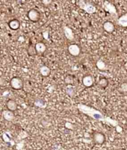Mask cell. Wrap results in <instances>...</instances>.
I'll list each match as a JSON object with an SVG mask.
<instances>
[{
  "instance_id": "cell-15",
  "label": "cell",
  "mask_w": 127,
  "mask_h": 150,
  "mask_svg": "<svg viewBox=\"0 0 127 150\" xmlns=\"http://www.w3.org/2000/svg\"><path fill=\"white\" fill-rule=\"evenodd\" d=\"M8 26L11 29L15 31V30H17L19 28L20 26H21V23H20V22L18 20L14 19L11 20L9 22Z\"/></svg>"
},
{
  "instance_id": "cell-7",
  "label": "cell",
  "mask_w": 127,
  "mask_h": 150,
  "mask_svg": "<svg viewBox=\"0 0 127 150\" xmlns=\"http://www.w3.org/2000/svg\"><path fill=\"white\" fill-rule=\"evenodd\" d=\"M2 117L7 122H12L14 120L15 118L14 113L13 111H11L10 110H4L2 112Z\"/></svg>"
},
{
  "instance_id": "cell-1",
  "label": "cell",
  "mask_w": 127,
  "mask_h": 150,
  "mask_svg": "<svg viewBox=\"0 0 127 150\" xmlns=\"http://www.w3.org/2000/svg\"><path fill=\"white\" fill-rule=\"evenodd\" d=\"M77 108L78 109V110L80 112L89 116L90 117L92 118L93 119L96 120L98 121L104 122L105 123L112 125L113 127H115L119 125V122L116 120L112 119L109 117H105L102 114V112L97 110L96 109L90 107V106H88L87 105L83 104H80L77 106Z\"/></svg>"
},
{
  "instance_id": "cell-12",
  "label": "cell",
  "mask_w": 127,
  "mask_h": 150,
  "mask_svg": "<svg viewBox=\"0 0 127 150\" xmlns=\"http://www.w3.org/2000/svg\"><path fill=\"white\" fill-rule=\"evenodd\" d=\"M6 104L7 109L10 110V111H13V112L17 111V104L14 100H12V99L7 100Z\"/></svg>"
},
{
  "instance_id": "cell-9",
  "label": "cell",
  "mask_w": 127,
  "mask_h": 150,
  "mask_svg": "<svg viewBox=\"0 0 127 150\" xmlns=\"http://www.w3.org/2000/svg\"><path fill=\"white\" fill-rule=\"evenodd\" d=\"M104 9L110 14H117V9L114 4L110 2L105 1L104 4Z\"/></svg>"
},
{
  "instance_id": "cell-2",
  "label": "cell",
  "mask_w": 127,
  "mask_h": 150,
  "mask_svg": "<svg viewBox=\"0 0 127 150\" xmlns=\"http://www.w3.org/2000/svg\"><path fill=\"white\" fill-rule=\"evenodd\" d=\"M78 6L80 8L84 10L85 12H86L88 14H90L95 13V11H96L95 6L91 2L85 1V0H79Z\"/></svg>"
},
{
  "instance_id": "cell-22",
  "label": "cell",
  "mask_w": 127,
  "mask_h": 150,
  "mask_svg": "<svg viewBox=\"0 0 127 150\" xmlns=\"http://www.w3.org/2000/svg\"><path fill=\"white\" fill-rule=\"evenodd\" d=\"M120 90L122 92H127V82H124L121 84Z\"/></svg>"
},
{
  "instance_id": "cell-10",
  "label": "cell",
  "mask_w": 127,
  "mask_h": 150,
  "mask_svg": "<svg viewBox=\"0 0 127 150\" xmlns=\"http://www.w3.org/2000/svg\"><path fill=\"white\" fill-rule=\"evenodd\" d=\"M103 29L107 33H112L115 30V26L110 21H106L103 24Z\"/></svg>"
},
{
  "instance_id": "cell-6",
  "label": "cell",
  "mask_w": 127,
  "mask_h": 150,
  "mask_svg": "<svg viewBox=\"0 0 127 150\" xmlns=\"http://www.w3.org/2000/svg\"><path fill=\"white\" fill-rule=\"evenodd\" d=\"M93 140L96 144L102 145L105 142V137L101 132H95L93 135Z\"/></svg>"
},
{
  "instance_id": "cell-20",
  "label": "cell",
  "mask_w": 127,
  "mask_h": 150,
  "mask_svg": "<svg viewBox=\"0 0 127 150\" xmlns=\"http://www.w3.org/2000/svg\"><path fill=\"white\" fill-rule=\"evenodd\" d=\"M96 67L99 70L104 71L106 68V64L102 60H99L96 62Z\"/></svg>"
},
{
  "instance_id": "cell-5",
  "label": "cell",
  "mask_w": 127,
  "mask_h": 150,
  "mask_svg": "<svg viewBox=\"0 0 127 150\" xmlns=\"http://www.w3.org/2000/svg\"><path fill=\"white\" fill-rule=\"evenodd\" d=\"M69 53L73 57H78L81 53V48L77 44H71L68 47Z\"/></svg>"
},
{
  "instance_id": "cell-21",
  "label": "cell",
  "mask_w": 127,
  "mask_h": 150,
  "mask_svg": "<svg viewBox=\"0 0 127 150\" xmlns=\"http://www.w3.org/2000/svg\"><path fill=\"white\" fill-rule=\"evenodd\" d=\"M27 53H28L29 55L30 56H34L38 54L36 49V47L33 45L29 46V47L27 49Z\"/></svg>"
},
{
  "instance_id": "cell-13",
  "label": "cell",
  "mask_w": 127,
  "mask_h": 150,
  "mask_svg": "<svg viewBox=\"0 0 127 150\" xmlns=\"http://www.w3.org/2000/svg\"><path fill=\"white\" fill-rule=\"evenodd\" d=\"M35 47H36V49L38 54H43L46 50V45L42 42H40L36 43Z\"/></svg>"
},
{
  "instance_id": "cell-14",
  "label": "cell",
  "mask_w": 127,
  "mask_h": 150,
  "mask_svg": "<svg viewBox=\"0 0 127 150\" xmlns=\"http://www.w3.org/2000/svg\"><path fill=\"white\" fill-rule=\"evenodd\" d=\"M39 72L41 75L43 77H47L50 75L51 73V70L46 65H43L40 67Z\"/></svg>"
},
{
  "instance_id": "cell-18",
  "label": "cell",
  "mask_w": 127,
  "mask_h": 150,
  "mask_svg": "<svg viewBox=\"0 0 127 150\" xmlns=\"http://www.w3.org/2000/svg\"><path fill=\"white\" fill-rule=\"evenodd\" d=\"M34 105L36 107L41 109H45L46 107V102H45L43 99L41 98L36 99L34 101Z\"/></svg>"
},
{
  "instance_id": "cell-8",
  "label": "cell",
  "mask_w": 127,
  "mask_h": 150,
  "mask_svg": "<svg viewBox=\"0 0 127 150\" xmlns=\"http://www.w3.org/2000/svg\"><path fill=\"white\" fill-rule=\"evenodd\" d=\"M63 31L65 36L68 40H73L74 39L75 36H74L73 31V30L70 27H68V26H65L63 27Z\"/></svg>"
},
{
  "instance_id": "cell-11",
  "label": "cell",
  "mask_w": 127,
  "mask_h": 150,
  "mask_svg": "<svg viewBox=\"0 0 127 150\" xmlns=\"http://www.w3.org/2000/svg\"><path fill=\"white\" fill-rule=\"evenodd\" d=\"M83 84L85 87H91L94 84V79L91 75H87L83 78Z\"/></svg>"
},
{
  "instance_id": "cell-25",
  "label": "cell",
  "mask_w": 127,
  "mask_h": 150,
  "mask_svg": "<svg viewBox=\"0 0 127 150\" xmlns=\"http://www.w3.org/2000/svg\"><path fill=\"white\" fill-rule=\"evenodd\" d=\"M17 2L18 4H24L26 2V0H17Z\"/></svg>"
},
{
  "instance_id": "cell-17",
  "label": "cell",
  "mask_w": 127,
  "mask_h": 150,
  "mask_svg": "<svg viewBox=\"0 0 127 150\" xmlns=\"http://www.w3.org/2000/svg\"><path fill=\"white\" fill-rule=\"evenodd\" d=\"M117 24L123 27H127V13L119 17L117 21Z\"/></svg>"
},
{
  "instance_id": "cell-23",
  "label": "cell",
  "mask_w": 127,
  "mask_h": 150,
  "mask_svg": "<svg viewBox=\"0 0 127 150\" xmlns=\"http://www.w3.org/2000/svg\"><path fill=\"white\" fill-rule=\"evenodd\" d=\"M41 1H42L43 4L45 6H48L52 2L53 0H41Z\"/></svg>"
},
{
  "instance_id": "cell-16",
  "label": "cell",
  "mask_w": 127,
  "mask_h": 150,
  "mask_svg": "<svg viewBox=\"0 0 127 150\" xmlns=\"http://www.w3.org/2000/svg\"><path fill=\"white\" fill-rule=\"evenodd\" d=\"M66 94L70 97H73L75 96L76 94V91H75V87L72 86L71 84H68L67 86L66 87Z\"/></svg>"
},
{
  "instance_id": "cell-19",
  "label": "cell",
  "mask_w": 127,
  "mask_h": 150,
  "mask_svg": "<svg viewBox=\"0 0 127 150\" xmlns=\"http://www.w3.org/2000/svg\"><path fill=\"white\" fill-rule=\"evenodd\" d=\"M98 86L100 87L102 89H105V87H107L109 84V81L106 78L104 77V78H101L98 82Z\"/></svg>"
},
{
  "instance_id": "cell-24",
  "label": "cell",
  "mask_w": 127,
  "mask_h": 150,
  "mask_svg": "<svg viewBox=\"0 0 127 150\" xmlns=\"http://www.w3.org/2000/svg\"><path fill=\"white\" fill-rule=\"evenodd\" d=\"M43 37L46 40H48V37H49V34L48 31H45V32H43Z\"/></svg>"
},
{
  "instance_id": "cell-4",
  "label": "cell",
  "mask_w": 127,
  "mask_h": 150,
  "mask_svg": "<svg viewBox=\"0 0 127 150\" xmlns=\"http://www.w3.org/2000/svg\"><path fill=\"white\" fill-rule=\"evenodd\" d=\"M27 17L30 21L34 22H38L41 19V14L37 9H31L27 13Z\"/></svg>"
},
{
  "instance_id": "cell-3",
  "label": "cell",
  "mask_w": 127,
  "mask_h": 150,
  "mask_svg": "<svg viewBox=\"0 0 127 150\" xmlns=\"http://www.w3.org/2000/svg\"><path fill=\"white\" fill-rule=\"evenodd\" d=\"M10 86L13 89L21 90L23 88V81L20 77L14 76V77H12L10 81Z\"/></svg>"
}]
</instances>
